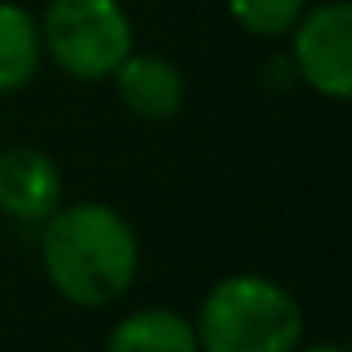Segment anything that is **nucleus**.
I'll return each mask as SVG.
<instances>
[{"mask_svg":"<svg viewBox=\"0 0 352 352\" xmlns=\"http://www.w3.org/2000/svg\"><path fill=\"white\" fill-rule=\"evenodd\" d=\"M137 231L102 201L57 208L42 235V265L54 288L76 307H110L137 276Z\"/></svg>","mask_w":352,"mask_h":352,"instance_id":"f257e3e1","label":"nucleus"},{"mask_svg":"<svg viewBox=\"0 0 352 352\" xmlns=\"http://www.w3.org/2000/svg\"><path fill=\"white\" fill-rule=\"evenodd\" d=\"M193 329L205 352H292L303 337V311L280 284L239 273L205 296Z\"/></svg>","mask_w":352,"mask_h":352,"instance_id":"f03ea898","label":"nucleus"},{"mask_svg":"<svg viewBox=\"0 0 352 352\" xmlns=\"http://www.w3.org/2000/svg\"><path fill=\"white\" fill-rule=\"evenodd\" d=\"M42 50L72 80H110L133 50V23L122 0H50L38 19Z\"/></svg>","mask_w":352,"mask_h":352,"instance_id":"7ed1b4c3","label":"nucleus"},{"mask_svg":"<svg viewBox=\"0 0 352 352\" xmlns=\"http://www.w3.org/2000/svg\"><path fill=\"white\" fill-rule=\"evenodd\" d=\"M296 69L318 95L341 102L352 91V4L326 0L307 8L292 27Z\"/></svg>","mask_w":352,"mask_h":352,"instance_id":"20e7f679","label":"nucleus"},{"mask_svg":"<svg viewBox=\"0 0 352 352\" xmlns=\"http://www.w3.org/2000/svg\"><path fill=\"white\" fill-rule=\"evenodd\" d=\"M61 205V170L38 148L0 152V212L19 223H42Z\"/></svg>","mask_w":352,"mask_h":352,"instance_id":"39448f33","label":"nucleus"},{"mask_svg":"<svg viewBox=\"0 0 352 352\" xmlns=\"http://www.w3.org/2000/svg\"><path fill=\"white\" fill-rule=\"evenodd\" d=\"M114 84L125 110L144 122H167L186 102V80L175 61L160 54H125V61L114 69Z\"/></svg>","mask_w":352,"mask_h":352,"instance_id":"423d86ee","label":"nucleus"},{"mask_svg":"<svg viewBox=\"0 0 352 352\" xmlns=\"http://www.w3.org/2000/svg\"><path fill=\"white\" fill-rule=\"evenodd\" d=\"M107 352H201L197 329L178 311L148 307L118 322Z\"/></svg>","mask_w":352,"mask_h":352,"instance_id":"0eeeda50","label":"nucleus"},{"mask_svg":"<svg viewBox=\"0 0 352 352\" xmlns=\"http://www.w3.org/2000/svg\"><path fill=\"white\" fill-rule=\"evenodd\" d=\"M42 31L38 19L23 4L0 0V95H12L34 80L42 65Z\"/></svg>","mask_w":352,"mask_h":352,"instance_id":"6e6552de","label":"nucleus"},{"mask_svg":"<svg viewBox=\"0 0 352 352\" xmlns=\"http://www.w3.org/2000/svg\"><path fill=\"white\" fill-rule=\"evenodd\" d=\"M228 12L254 38H280L307 12V0H228Z\"/></svg>","mask_w":352,"mask_h":352,"instance_id":"1a4fd4ad","label":"nucleus"},{"mask_svg":"<svg viewBox=\"0 0 352 352\" xmlns=\"http://www.w3.org/2000/svg\"><path fill=\"white\" fill-rule=\"evenodd\" d=\"M296 352V349H292ZM299 352H344L341 344H311V349H299Z\"/></svg>","mask_w":352,"mask_h":352,"instance_id":"9d476101","label":"nucleus"}]
</instances>
